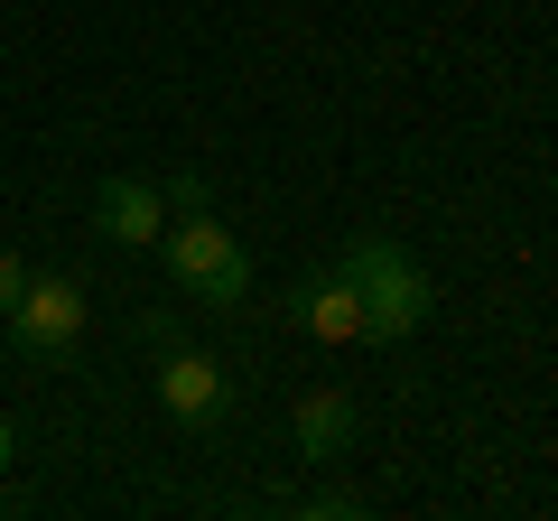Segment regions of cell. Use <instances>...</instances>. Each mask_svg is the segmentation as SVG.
<instances>
[{
	"label": "cell",
	"instance_id": "cell-5",
	"mask_svg": "<svg viewBox=\"0 0 558 521\" xmlns=\"http://www.w3.org/2000/svg\"><path fill=\"white\" fill-rule=\"evenodd\" d=\"M94 233L121 242V252L159 242V233H168V186H149V178H102V186H94Z\"/></svg>",
	"mask_w": 558,
	"mask_h": 521
},
{
	"label": "cell",
	"instance_id": "cell-11",
	"mask_svg": "<svg viewBox=\"0 0 558 521\" xmlns=\"http://www.w3.org/2000/svg\"><path fill=\"white\" fill-rule=\"evenodd\" d=\"M205 205V178H168V215H196Z\"/></svg>",
	"mask_w": 558,
	"mask_h": 521
},
{
	"label": "cell",
	"instance_id": "cell-8",
	"mask_svg": "<svg viewBox=\"0 0 558 521\" xmlns=\"http://www.w3.org/2000/svg\"><path fill=\"white\" fill-rule=\"evenodd\" d=\"M20 289H28V260H20V252H0V317L20 307Z\"/></svg>",
	"mask_w": 558,
	"mask_h": 521
},
{
	"label": "cell",
	"instance_id": "cell-12",
	"mask_svg": "<svg viewBox=\"0 0 558 521\" xmlns=\"http://www.w3.org/2000/svg\"><path fill=\"white\" fill-rule=\"evenodd\" d=\"M10 457H20V447H10V420H0V475H10Z\"/></svg>",
	"mask_w": 558,
	"mask_h": 521
},
{
	"label": "cell",
	"instance_id": "cell-9",
	"mask_svg": "<svg viewBox=\"0 0 558 521\" xmlns=\"http://www.w3.org/2000/svg\"><path fill=\"white\" fill-rule=\"evenodd\" d=\"M140 344H149V354H168V344H186V326H178V317H140Z\"/></svg>",
	"mask_w": 558,
	"mask_h": 521
},
{
	"label": "cell",
	"instance_id": "cell-4",
	"mask_svg": "<svg viewBox=\"0 0 558 521\" xmlns=\"http://www.w3.org/2000/svg\"><path fill=\"white\" fill-rule=\"evenodd\" d=\"M159 410L178 428H215L223 410H233V381H223L215 354H196V344H168L159 354Z\"/></svg>",
	"mask_w": 558,
	"mask_h": 521
},
{
	"label": "cell",
	"instance_id": "cell-2",
	"mask_svg": "<svg viewBox=\"0 0 558 521\" xmlns=\"http://www.w3.org/2000/svg\"><path fill=\"white\" fill-rule=\"evenodd\" d=\"M168 270H178L186 289H196V307H242V289H252V260H242V233H223L215 215H178L168 223Z\"/></svg>",
	"mask_w": 558,
	"mask_h": 521
},
{
	"label": "cell",
	"instance_id": "cell-6",
	"mask_svg": "<svg viewBox=\"0 0 558 521\" xmlns=\"http://www.w3.org/2000/svg\"><path fill=\"white\" fill-rule=\"evenodd\" d=\"M289 326L317 344H363V299L344 270H317V280H299V299H289Z\"/></svg>",
	"mask_w": 558,
	"mask_h": 521
},
{
	"label": "cell",
	"instance_id": "cell-1",
	"mask_svg": "<svg viewBox=\"0 0 558 521\" xmlns=\"http://www.w3.org/2000/svg\"><path fill=\"white\" fill-rule=\"evenodd\" d=\"M344 280H354V299H363V344H400V336L428 326V270H418L391 233H363L354 252H344Z\"/></svg>",
	"mask_w": 558,
	"mask_h": 521
},
{
	"label": "cell",
	"instance_id": "cell-3",
	"mask_svg": "<svg viewBox=\"0 0 558 521\" xmlns=\"http://www.w3.org/2000/svg\"><path fill=\"white\" fill-rule=\"evenodd\" d=\"M84 317H94V299H84L65 270H28L20 307H10V336H20V354H47V363H57L65 344L84 336Z\"/></svg>",
	"mask_w": 558,
	"mask_h": 521
},
{
	"label": "cell",
	"instance_id": "cell-10",
	"mask_svg": "<svg viewBox=\"0 0 558 521\" xmlns=\"http://www.w3.org/2000/svg\"><path fill=\"white\" fill-rule=\"evenodd\" d=\"M289 512H307V521H317V512H326V521H344V512H354V494H299Z\"/></svg>",
	"mask_w": 558,
	"mask_h": 521
},
{
	"label": "cell",
	"instance_id": "cell-7",
	"mask_svg": "<svg viewBox=\"0 0 558 521\" xmlns=\"http://www.w3.org/2000/svg\"><path fill=\"white\" fill-rule=\"evenodd\" d=\"M299 447L307 457H344L354 447V401L344 391H307L299 401Z\"/></svg>",
	"mask_w": 558,
	"mask_h": 521
}]
</instances>
